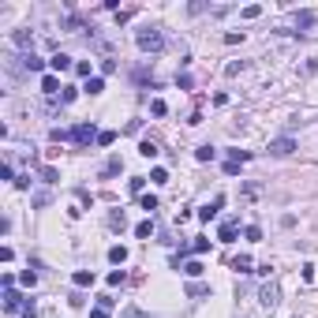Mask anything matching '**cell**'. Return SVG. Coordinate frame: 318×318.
Here are the masks:
<instances>
[{
    "mask_svg": "<svg viewBox=\"0 0 318 318\" xmlns=\"http://www.w3.org/2000/svg\"><path fill=\"white\" fill-rule=\"evenodd\" d=\"M131 15H135V8H124V12H116V23H128Z\"/></svg>",
    "mask_w": 318,
    "mask_h": 318,
    "instance_id": "45",
    "label": "cell"
},
{
    "mask_svg": "<svg viewBox=\"0 0 318 318\" xmlns=\"http://www.w3.org/2000/svg\"><path fill=\"white\" fill-rule=\"evenodd\" d=\"M75 94H79V90H75V86H64V94H60V101H64V105H71V101H75Z\"/></svg>",
    "mask_w": 318,
    "mask_h": 318,
    "instance_id": "34",
    "label": "cell"
},
{
    "mask_svg": "<svg viewBox=\"0 0 318 318\" xmlns=\"http://www.w3.org/2000/svg\"><path fill=\"white\" fill-rule=\"evenodd\" d=\"M135 45H139L142 53H161L165 49V34H161V26H142V30L135 34Z\"/></svg>",
    "mask_w": 318,
    "mask_h": 318,
    "instance_id": "1",
    "label": "cell"
},
{
    "mask_svg": "<svg viewBox=\"0 0 318 318\" xmlns=\"http://www.w3.org/2000/svg\"><path fill=\"white\" fill-rule=\"evenodd\" d=\"M269 153H273V157H288V153H296V139H292V135L273 139V142H269Z\"/></svg>",
    "mask_w": 318,
    "mask_h": 318,
    "instance_id": "4",
    "label": "cell"
},
{
    "mask_svg": "<svg viewBox=\"0 0 318 318\" xmlns=\"http://www.w3.org/2000/svg\"><path fill=\"white\" fill-rule=\"evenodd\" d=\"M112 303H116L112 296H98V307H105V311H112Z\"/></svg>",
    "mask_w": 318,
    "mask_h": 318,
    "instance_id": "44",
    "label": "cell"
},
{
    "mask_svg": "<svg viewBox=\"0 0 318 318\" xmlns=\"http://www.w3.org/2000/svg\"><path fill=\"white\" fill-rule=\"evenodd\" d=\"M19 281H23L26 288H34V285H37V273H34V269H23V273H19Z\"/></svg>",
    "mask_w": 318,
    "mask_h": 318,
    "instance_id": "26",
    "label": "cell"
},
{
    "mask_svg": "<svg viewBox=\"0 0 318 318\" xmlns=\"http://www.w3.org/2000/svg\"><path fill=\"white\" fill-rule=\"evenodd\" d=\"M98 128H94V124H75L71 128V142H79V146H90V142H98Z\"/></svg>",
    "mask_w": 318,
    "mask_h": 318,
    "instance_id": "2",
    "label": "cell"
},
{
    "mask_svg": "<svg viewBox=\"0 0 318 318\" xmlns=\"http://www.w3.org/2000/svg\"><path fill=\"white\" fill-rule=\"evenodd\" d=\"M180 269H184V273L191 277V281H195V277H202V262H184Z\"/></svg>",
    "mask_w": 318,
    "mask_h": 318,
    "instance_id": "22",
    "label": "cell"
},
{
    "mask_svg": "<svg viewBox=\"0 0 318 318\" xmlns=\"http://www.w3.org/2000/svg\"><path fill=\"white\" fill-rule=\"evenodd\" d=\"M214 153H217L214 146H198V150H195V157H198V161H214Z\"/></svg>",
    "mask_w": 318,
    "mask_h": 318,
    "instance_id": "27",
    "label": "cell"
},
{
    "mask_svg": "<svg viewBox=\"0 0 318 318\" xmlns=\"http://www.w3.org/2000/svg\"><path fill=\"white\" fill-rule=\"evenodd\" d=\"M232 269H236V273H255L251 255H236V258H232Z\"/></svg>",
    "mask_w": 318,
    "mask_h": 318,
    "instance_id": "10",
    "label": "cell"
},
{
    "mask_svg": "<svg viewBox=\"0 0 318 318\" xmlns=\"http://www.w3.org/2000/svg\"><path fill=\"white\" fill-rule=\"evenodd\" d=\"M112 142H116V135H112V131H101L98 135V146H112Z\"/></svg>",
    "mask_w": 318,
    "mask_h": 318,
    "instance_id": "33",
    "label": "cell"
},
{
    "mask_svg": "<svg viewBox=\"0 0 318 318\" xmlns=\"http://www.w3.org/2000/svg\"><path fill=\"white\" fill-rule=\"evenodd\" d=\"M150 180H153V184H169V172H165V169H153Z\"/></svg>",
    "mask_w": 318,
    "mask_h": 318,
    "instance_id": "32",
    "label": "cell"
},
{
    "mask_svg": "<svg viewBox=\"0 0 318 318\" xmlns=\"http://www.w3.org/2000/svg\"><path fill=\"white\" fill-rule=\"evenodd\" d=\"M49 67H53V71H71V67H75V60H71L67 53H56L53 60H49Z\"/></svg>",
    "mask_w": 318,
    "mask_h": 318,
    "instance_id": "7",
    "label": "cell"
},
{
    "mask_svg": "<svg viewBox=\"0 0 318 318\" xmlns=\"http://www.w3.org/2000/svg\"><path fill=\"white\" fill-rule=\"evenodd\" d=\"M187 251H195V255H206V251H210V240H206V236H195V244H191Z\"/></svg>",
    "mask_w": 318,
    "mask_h": 318,
    "instance_id": "21",
    "label": "cell"
},
{
    "mask_svg": "<svg viewBox=\"0 0 318 318\" xmlns=\"http://www.w3.org/2000/svg\"><path fill=\"white\" fill-rule=\"evenodd\" d=\"M23 307H26V303H23V296H19L15 288H4V311H8V314H15V311H23Z\"/></svg>",
    "mask_w": 318,
    "mask_h": 318,
    "instance_id": "5",
    "label": "cell"
},
{
    "mask_svg": "<svg viewBox=\"0 0 318 318\" xmlns=\"http://www.w3.org/2000/svg\"><path fill=\"white\" fill-rule=\"evenodd\" d=\"M142 187H146V180H142V176L128 180V191H131V195H142Z\"/></svg>",
    "mask_w": 318,
    "mask_h": 318,
    "instance_id": "25",
    "label": "cell"
},
{
    "mask_svg": "<svg viewBox=\"0 0 318 318\" xmlns=\"http://www.w3.org/2000/svg\"><path fill=\"white\" fill-rule=\"evenodd\" d=\"M187 296H191V300H202V296H210V285H198V281H191V285H187Z\"/></svg>",
    "mask_w": 318,
    "mask_h": 318,
    "instance_id": "18",
    "label": "cell"
},
{
    "mask_svg": "<svg viewBox=\"0 0 318 318\" xmlns=\"http://www.w3.org/2000/svg\"><path fill=\"white\" fill-rule=\"evenodd\" d=\"M42 90H45V94L53 98V94H64V86L56 83V75H45V79H42Z\"/></svg>",
    "mask_w": 318,
    "mask_h": 318,
    "instance_id": "15",
    "label": "cell"
},
{
    "mask_svg": "<svg viewBox=\"0 0 318 318\" xmlns=\"http://www.w3.org/2000/svg\"><path fill=\"white\" fill-rule=\"evenodd\" d=\"M124 225H128V217H124V214H109V228H124Z\"/></svg>",
    "mask_w": 318,
    "mask_h": 318,
    "instance_id": "31",
    "label": "cell"
},
{
    "mask_svg": "<svg viewBox=\"0 0 318 318\" xmlns=\"http://www.w3.org/2000/svg\"><path fill=\"white\" fill-rule=\"evenodd\" d=\"M225 42H228V45H240V42H244V30H240V34H236V30L225 34Z\"/></svg>",
    "mask_w": 318,
    "mask_h": 318,
    "instance_id": "41",
    "label": "cell"
},
{
    "mask_svg": "<svg viewBox=\"0 0 318 318\" xmlns=\"http://www.w3.org/2000/svg\"><path fill=\"white\" fill-rule=\"evenodd\" d=\"M23 67H26V71H42L45 60H42V56H34V53H26V56H23Z\"/></svg>",
    "mask_w": 318,
    "mask_h": 318,
    "instance_id": "16",
    "label": "cell"
},
{
    "mask_svg": "<svg viewBox=\"0 0 318 318\" xmlns=\"http://www.w3.org/2000/svg\"><path fill=\"white\" fill-rule=\"evenodd\" d=\"M0 180H12V184H15V180H19V176H15V169H12V165H8V161H4V165H0Z\"/></svg>",
    "mask_w": 318,
    "mask_h": 318,
    "instance_id": "30",
    "label": "cell"
},
{
    "mask_svg": "<svg viewBox=\"0 0 318 318\" xmlns=\"http://www.w3.org/2000/svg\"><path fill=\"white\" fill-rule=\"evenodd\" d=\"M244 236H247V240H262V228H258V225H247Z\"/></svg>",
    "mask_w": 318,
    "mask_h": 318,
    "instance_id": "35",
    "label": "cell"
},
{
    "mask_svg": "<svg viewBox=\"0 0 318 318\" xmlns=\"http://www.w3.org/2000/svg\"><path fill=\"white\" fill-rule=\"evenodd\" d=\"M120 169H124V161H120V157H112V161H109V165H105V176H116V172H120Z\"/></svg>",
    "mask_w": 318,
    "mask_h": 318,
    "instance_id": "28",
    "label": "cell"
},
{
    "mask_svg": "<svg viewBox=\"0 0 318 318\" xmlns=\"http://www.w3.org/2000/svg\"><path fill=\"white\" fill-rule=\"evenodd\" d=\"M139 206L146 210V214H153V210H157L161 202H157V195H139Z\"/></svg>",
    "mask_w": 318,
    "mask_h": 318,
    "instance_id": "20",
    "label": "cell"
},
{
    "mask_svg": "<svg viewBox=\"0 0 318 318\" xmlns=\"http://www.w3.org/2000/svg\"><path fill=\"white\" fill-rule=\"evenodd\" d=\"M75 71H79V75H86V79H90V60H79V64H75Z\"/></svg>",
    "mask_w": 318,
    "mask_h": 318,
    "instance_id": "40",
    "label": "cell"
},
{
    "mask_svg": "<svg viewBox=\"0 0 318 318\" xmlns=\"http://www.w3.org/2000/svg\"><path fill=\"white\" fill-rule=\"evenodd\" d=\"M240 172V161H225V176H236Z\"/></svg>",
    "mask_w": 318,
    "mask_h": 318,
    "instance_id": "43",
    "label": "cell"
},
{
    "mask_svg": "<svg viewBox=\"0 0 318 318\" xmlns=\"http://www.w3.org/2000/svg\"><path fill=\"white\" fill-rule=\"evenodd\" d=\"M258 303H262L266 311H273V307L281 303V288H277V281H269V285L258 288Z\"/></svg>",
    "mask_w": 318,
    "mask_h": 318,
    "instance_id": "3",
    "label": "cell"
},
{
    "mask_svg": "<svg viewBox=\"0 0 318 318\" xmlns=\"http://www.w3.org/2000/svg\"><path fill=\"white\" fill-rule=\"evenodd\" d=\"M109 262H112V266H124V262H128V247H124V244L109 247Z\"/></svg>",
    "mask_w": 318,
    "mask_h": 318,
    "instance_id": "11",
    "label": "cell"
},
{
    "mask_svg": "<svg viewBox=\"0 0 318 318\" xmlns=\"http://www.w3.org/2000/svg\"><path fill=\"white\" fill-rule=\"evenodd\" d=\"M139 153H142V157H157V153H161V146H157L153 139H142V142H139Z\"/></svg>",
    "mask_w": 318,
    "mask_h": 318,
    "instance_id": "14",
    "label": "cell"
},
{
    "mask_svg": "<svg viewBox=\"0 0 318 318\" xmlns=\"http://www.w3.org/2000/svg\"><path fill=\"white\" fill-rule=\"evenodd\" d=\"M124 318H150V314H142V311H135V307H128V311H124Z\"/></svg>",
    "mask_w": 318,
    "mask_h": 318,
    "instance_id": "46",
    "label": "cell"
},
{
    "mask_svg": "<svg viewBox=\"0 0 318 318\" xmlns=\"http://www.w3.org/2000/svg\"><path fill=\"white\" fill-rule=\"evenodd\" d=\"M124 281H128V273H124V269H112V273H109V285H112V288L124 285Z\"/></svg>",
    "mask_w": 318,
    "mask_h": 318,
    "instance_id": "29",
    "label": "cell"
},
{
    "mask_svg": "<svg viewBox=\"0 0 318 318\" xmlns=\"http://www.w3.org/2000/svg\"><path fill=\"white\" fill-rule=\"evenodd\" d=\"M240 71H244V60H232V64L225 67V75H240Z\"/></svg>",
    "mask_w": 318,
    "mask_h": 318,
    "instance_id": "37",
    "label": "cell"
},
{
    "mask_svg": "<svg viewBox=\"0 0 318 318\" xmlns=\"http://www.w3.org/2000/svg\"><path fill=\"white\" fill-rule=\"evenodd\" d=\"M71 281L79 285V288H90V285H94V269H75V277H71Z\"/></svg>",
    "mask_w": 318,
    "mask_h": 318,
    "instance_id": "13",
    "label": "cell"
},
{
    "mask_svg": "<svg viewBox=\"0 0 318 318\" xmlns=\"http://www.w3.org/2000/svg\"><path fill=\"white\" fill-rule=\"evenodd\" d=\"M42 180H45V184H56V180H60V172H56L53 165H45V169H42Z\"/></svg>",
    "mask_w": 318,
    "mask_h": 318,
    "instance_id": "24",
    "label": "cell"
},
{
    "mask_svg": "<svg viewBox=\"0 0 318 318\" xmlns=\"http://www.w3.org/2000/svg\"><path fill=\"white\" fill-rule=\"evenodd\" d=\"M221 206H225V198H221V195H217L214 202H210V206H198V221H210V217H217V210H221Z\"/></svg>",
    "mask_w": 318,
    "mask_h": 318,
    "instance_id": "8",
    "label": "cell"
},
{
    "mask_svg": "<svg viewBox=\"0 0 318 318\" xmlns=\"http://www.w3.org/2000/svg\"><path fill=\"white\" fill-rule=\"evenodd\" d=\"M247 157H251L247 150H228V161H247Z\"/></svg>",
    "mask_w": 318,
    "mask_h": 318,
    "instance_id": "36",
    "label": "cell"
},
{
    "mask_svg": "<svg viewBox=\"0 0 318 318\" xmlns=\"http://www.w3.org/2000/svg\"><path fill=\"white\" fill-rule=\"evenodd\" d=\"M116 71V60H101V75H112Z\"/></svg>",
    "mask_w": 318,
    "mask_h": 318,
    "instance_id": "42",
    "label": "cell"
},
{
    "mask_svg": "<svg viewBox=\"0 0 318 318\" xmlns=\"http://www.w3.org/2000/svg\"><path fill=\"white\" fill-rule=\"evenodd\" d=\"M23 318H37V307H34V300H26V307H23Z\"/></svg>",
    "mask_w": 318,
    "mask_h": 318,
    "instance_id": "39",
    "label": "cell"
},
{
    "mask_svg": "<svg viewBox=\"0 0 318 318\" xmlns=\"http://www.w3.org/2000/svg\"><path fill=\"white\" fill-rule=\"evenodd\" d=\"M292 23L300 26V34H303L307 26H314V12H296V15H292Z\"/></svg>",
    "mask_w": 318,
    "mask_h": 318,
    "instance_id": "12",
    "label": "cell"
},
{
    "mask_svg": "<svg viewBox=\"0 0 318 318\" xmlns=\"http://www.w3.org/2000/svg\"><path fill=\"white\" fill-rule=\"evenodd\" d=\"M90 318H109V311H105V307H94V311H90Z\"/></svg>",
    "mask_w": 318,
    "mask_h": 318,
    "instance_id": "47",
    "label": "cell"
},
{
    "mask_svg": "<svg viewBox=\"0 0 318 318\" xmlns=\"http://www.w3.org/2000/svg\"><path fill=\"white\" fill-rule=\"evenodd\" d=\"M86 94H90V98H98V94L105 90V79H86V86H83Z\"/></svg>",
    "mask_w": 318,
    "mask_h": 318,
    "instance_id": "19",
    "label": "cell"
},
{
    "mask_svg": "<svg viewBox=\"0 0 318 318\" xmlns=\"http://www.w3.org/2000/svg\"><path fill=\"white\" fill-rule=\"evenodd\" d=\"M236 232H240V225H236V221H225V225L217 228V240H221V244H232Z\"/></svg>",
    "mask_w": 318,
    "mask_h": 318,
    "instance_id": "6",
    "label": "cell"
},
{
    "mask_svg": "<svg viewBox=\"0 0 318 318\" xmlns=\"http://www.w3.org/2000/svg\"><path fill=\"white\" fill-rule=\"evenodd\" d=\"M150 112H153V116H165V112H169V105L161 101V98H153V101H150Z\"/></svg>",
    "mask_w": 318,
    "mask_h": 318,
    "instance_id": "23",
    "label": "cell"
},
{
    "mask_svg": "<svg viewBox=\"0 0 318 318\" xmlns=\"http://www.w3.org/2000/svg\"><path fill=\"white\" fill-rule=\"evenodd\" d=\"M12 42L19 45V49H26V53H30V45H34V34H30V30H12Z\"/></svg>",
    "mask_w": 318,
    "mask_h": 318,
    "instance_id": "9",
    "label": "cell"
},
{
    "mask_svg": "<svg viewBox=\"0 0 318 318\" xmlns=\"http://www.w3.org/2000/svg\"><path fill=\"white\" fill-rule=\"evenodd\" d=\"M258 15H262V8H258V4H251V8H244V19H258Z\"/></svg>",
    "mask_w": 318,
    "mask_h": 318,
    "instance_id": "38",
    "label": "cell"
},
{
    "mask_svg": "<svg viewBox=\"0 0 318 318\" xmlns=\"http://www.w3.org/2000/svg\"><path fill=\"white\" fill-rule=\"evenodd\" d=\"M135 236H139V240H150V236H153V221H150V217L139 221V225H135Z\"/></svg>",
    "mask_w": 318,
    "mask_h": 318,
    "instance_id": "17",
    "label": "cell"
}]
</instances>
